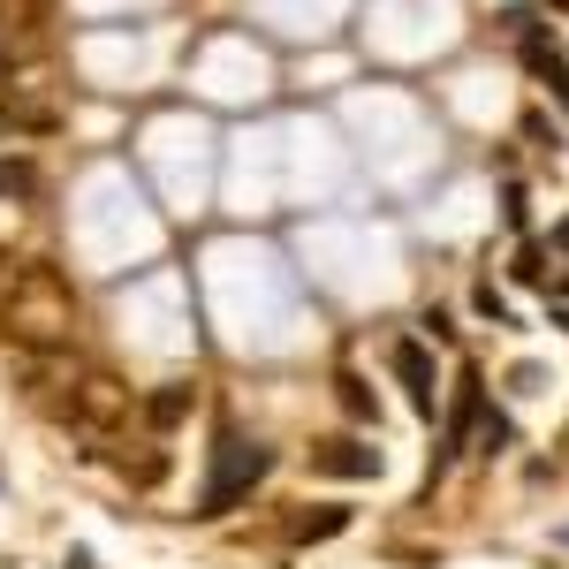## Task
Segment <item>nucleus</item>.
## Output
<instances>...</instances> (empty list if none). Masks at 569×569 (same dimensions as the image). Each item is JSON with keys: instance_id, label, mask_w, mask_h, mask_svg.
<instances>
[{"instance_id": "obj_10", "label": "nucleus", "mask_w": 569, "mask_h": 569, "mask_svg": "<svg viewBox=\"0 0 569 569\" xmlns=\"http://www.w3.org/2000/svg\"><path fill=\"white\" fill-rule=\"evenodd\" d=\"M16 273H23V266H16V259H8V251H0V281H16Z\"/></svg>"}, {"instance_id": "obj_9", "label": "nucleus", "mask_w": 569, "mask_h": 569, "mask_svg": "<svg viewBox=\"0 0 569 569\" xmlns=\"http://www.w3.org/2000/svg\"><path fill=\"white\" fill-rule=\"evenodd\" d=\"M335 388H342V410H350V418H372V388H365L357 372H342Z\"/></svg>"}, {"instance_id": "obj_2", "label": "nucleus", "mask_w": 569, "mask_h": 569, "mask_svg": "<svg viewBox=\"0 0 569 569\" xmlns=\"http://www.w3.org/2000/svg\"><path fill=\"white\" fill-rule=\"evenodd\" d=\"M388 365H395V380H402V395H410V410L418 418H433L440 410V372H433V350L418 342V335H402L388 350Z\"/></svg>"}, {"instance_id": "obj_8", "label": "nucleus", "mask_w": 569, "mask_h": 569, "mask_svg": "<svg viewBox=\"0 0 569 569\" xmlns=\"http://www.w3.org/2000/svg\"><path fill=\"white\" fill-rule=\"evenodd\" d=\"M46 122H53V114H46V107H23V99H8V91H0V137L46 130Z\"/></svg>"}, {"instance_id": "obj_14", "label": "nucleus", "mask_w": 569, "mask_h": 569, "mask_svg": "<svg viewBox=\"0 0 569 569\" xmlns=\"http://www.w3.org/2000/svg\"><path fill=\"white\" fill-rule=\"evenodd\" d=\"M562 327H569V311H562Z\"/></svg>"}, {"instance_id": "obj_6", "label": "nucleus", "mask_w": 569, "mask_h": 569, "mask_svg": "<svg viewBox=\"0 0 569 569\" xmlns=\"http://www.w3.org/2000/svg\"><path fill=\"white\" fill-rule=\"evenodd\" d=\"M350 531V509H297L289 517V539L297 547H311V539H342Z\"/></svg>"}, {"instance_id": "obj_4", "label": "nucleus", "mask_w": 569, "mask_h": 569, "mask_svg": "<svg viewBox=\"0 0 569 569\" xmlns=\"http://www.w3.org/2000/svg\"><path fill=\"white\" fill-rule=\"evenodd\" d=\"M517 39H525V61H531V69H539V77H547V84L569 99V61L555 53V46H547V31H539L531 16H517Z\"/></svg>"}, {"instance_id": "obj_11", "label": "nucleus", "mask_w": 569, "mask_h": 569, "mask_svg": "<svg viewBox=\"0 0 569 569\" xmlns=\"http://www.w3.org/2000/svg\"><path fill=\"white\" fill-rule=\"evenodd\" d=\"M61 569H91V555H69V562H61Z\"/></svg>"}, {"instance_id": "obj_1", "label": "nucleus", "mask_w": 569, "mask_h": 569, "mask_svg": "<svg viewBox=\"0 0 569 569\" xmlns=\"http://www.w3.org/2000/svg\"><path fill=\"white\" fill-rule=\"evenodd\" d=\"M266 471H273V456H266L259 440H243L236 426H220L213 463H206V486H198V517H228V509H236Z\"/></svg>"}, {"instance_id": "obj_7", "label": "nucleus", "mask_w": 569, "mask_h": 569, "mask_svg": "<svg viewBox=\"0 0 569 569\" xmlns=\"http://www.w3.org/2000/svg\"><path fill=\"white\" fill-rule=\"evenodd\" d=\"M190 402H198V388H190V380H168L160 395H144V418H152V426H182Z\"/></svg>"}, {"instance_id": "obj_5", "label": "nucleus", "mask_w": 569, "mask_h": 569, "mask_svg": "<svg viewBox=\"0 0 569 569\" xmlns=\"http://www.w3.org/2000/svg\"><path fill=\"white\" fill-rule=\"evenodd\" d=\"M0 198H8V206L39 198V160H31V152H0Z\"/></svg>"}, {"instance_id": "obj_12", "label": "nucleus", "mask_w": 569, "mask_h": 569, "mask_svg": "<svg viewBox=\"0 0 569 569\" xmlns=\"http://www.w3.org/2000/svg\"><path fill=\"white\" fill-rule=\"evenodd\" d=\"M562 547H569V525H562Z\"/></svg>"}, {"instance_id": "obj_13", "label": "nucleus", "mask_w": 569, "mask_h": 569, "mask_svg": "<svg viewBox=\"0 0 569 569\" xmlns=\"http://www.w3.org/2000/svg\"><path fill=\"white\" fill-rule=\"evenodd\" d=\"M555 8H569V0H555Z\"/></svg>"}, {"instance_id": "obj_3", "label": "nucleus", "mask_w": 569, "mask_h": 569, "mask_svg": "<svg viewBox=\"0 0 569 569\" xmlns=\"http://www.w3.org/2000/svg\"><path fill=\"white\" fill-rule=\"evenodd\" d=\"M311 471L319 479H380V448H365V440H319Z\"/></svg>"}]
</instances>
